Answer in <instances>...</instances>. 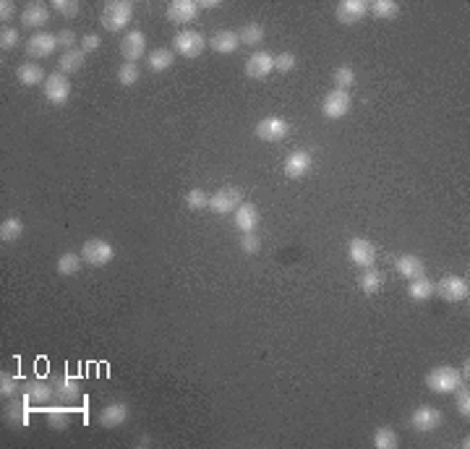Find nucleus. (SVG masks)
I'll use <instances>...</instances> for the list:
<instances>
[{
    "instance_id": "obj_16",
    "label": "nucleus",
    "mask_w": 470,
    "mask_h": 449,
    "mask_svg": "<svg viewBox=\"0 0 470 449\" xmlns=\"http://www.w3.org/2000/svg\"><path fill=\"white\" fill-rule=\"evenodd\" d=\"M167 21L170 24H191L196 16H199V6H196V0H173L170 6H167Z\"/></svg>"
},
{
    "instance_id": "obj_17",
    "label": "nucleus",
    "mask_w": 470,
    "mask_h": 449,
    "mask_svg": "<svg viewBox=\"0 0 470 449\" xmlns=\"http://www.w3.org/2000/svg\"><path fill=\"white\" fill-rule=\"evenodd\" d=\"M147 52V37L139 29H131L126 32V37L120 39V55L129 60V63H136L139 58H144Z\"/></svg>"
},
{
    "instance_id": "obj_2",
    "label": "nucleus",
    "mask_w": 470,
    "mask_h": 449,
    "mask_svg": "<svg viewBox=\"0 0 470 449\" xmlns=\"http://www.w3.org/2000/svg\"><path fill=\"white\" fill-rule=\"evenodd\" d=\"M462 381H465L462 374L452 366H436L426 374V387L434 392V394H449V392L460 390Z\"/></svg>"
},
{
    "instance_id": "obj_9",
    "label": "nucleus",
    "mask_w": 470,
    "mask_h": 449,
    "mask_svg": "<svg viewBox=\"0 0 470 449\" xmlns=\"http://www.w3.org/2000/svg\"><path fill=\"white\" fill-rule=\"evenodd\" d=\"M290 133V126H288V120L280 118V115H267V118H261L256 123V139L261 142H282L285 136Z\"/></svg>"
},
{
    "instance_id": "obj_27",
    "label": "nucleus",
    "mask_w": 470,
    "mask_h": 449,
    "mask_svg": "<svg viewBox=\"0 0 470 449\" xmlns=\"http://www.w3.org/2000/svg\"><path fill=\"white\" fill-rule=\"evenodd\" d=\"M382 285H384V272H382V269H376V267L364 269L361 277H358V287L364 290L366 296H376V293L382 290Z\"/></svg>"
},
{
    "instance_id": "obj_14",
    "label": "nucleus",
    "mask_w": 470,
    "mask_h": 449,
    "mask_svg": "<svg viewBox=\"0 0 470 449\" xmlns=\"http://www.w3.org/2000/svg\"><path fill=\"white\" fill-rule=\"evenodd\" d=\"M311 165H314L311 152L308 149H295V152L285 157V175L290 178V180H301L311 170Z\"/></svg>"
},
{
    "instance_id": "obj_12",
    "label": "nucleus",
    "mask_w": 470,
    "mask_h": 449,
    "mask_svg": "<svg viewBox=\"0 0 470 449\" xmlns=\"http://www.w3.org/2000/svg\"><path fill=\"white\" fill-rule=\"evenodd\" d=\"M58 50V37L50 32H37L26 39V55L29 58H50Z\"/></svg>"
},
{
    "instance_id": "obj_30",
    "label": "nucleus",
    "mask_w": 470,
    "mask_h": 449,
    "mask_svg": "<svg viewBox=\"0 0 470 449\" xmlns=\"http://www.w3.org/2000/svg\"><path fill=\"white\" fill-rule=\"evenodd\" d=\"M24 236V222L21 217H6L0 222V240L3 243H16Z\"/></svg>"
},
{
    "instance_id": "obj_38",
    "label": "nucleus",
    "mask_w": 470,
    "mask_h": 449,
    "mask_svg": "<svg viewBox=\"0 0 470 449\" xmlns=\"http://www.w3.org/2000/svg\"><path fill=\"white\" fill-rule=\"evenodd\" d=\"M0 394H3V400H11V397L24 394V392L19 390V379L3 371V374H0Z\"/></svg>"
},
{
    "instance_id": "obj_19",
    "label": "nucleus",
    "mask_w": 470,
    "mask_h": 449,
    "mask_svg": "<svg viewBox=\"0 0 470 449\" xmlns=\"http://www.w3.org/2000/svg\"><path fill=\"white\" fill-rule=\"evenodd\" d=\"M53 390H55V402H60V405H68L70 408V405H76V402L82 400V387H79L76 379H68V376L55 379Z\"/></svg>"
},
{
    "instance_id": "obj_23",
    "label": "nucleus",
    "mask_w": 470,
    "mask_h": 449,
    "mask_svg": "<svg viewBox=\"0 0 470 449\" xmlns=\"http://www.w3.org/2000/svg\"><path fill=\"white\" fill-rule=\"evenodd\" d=\"M395 269L397 274H402L405 280H415V277H423L426 274V267H423V259L415 256V254H402L395 259Z\"/></svg>"
},
{
    "instance_id": "obj_18",
    "label": "nucleus",
    "mask_w": 470,
    "mask_h": 449,
    "mask_svg": "<svg viewBox=\"0 0 470 449\" xmlns=\"http://www.w3.org/2000/svg\"><path fill=\"white\" fill-rule=\"evenodd\" d=\"M19 19H21L24 29H42L50 21V8H47L45 3L35 0V3H26V8L21 11Z\"/></svg>"
},
{
    "instance_id": "obj_49",
    "label": "nucleus",
    "mask_w": 470,
    "mask_h": 449,
    "mask_svg": "<svg viewBox=\"0 0 470 449\" xmlns=\"http://www.w3.org/2000/svg\"><path fill=\"white\" fill-rule=\"evenodd\" d=\"M196 6H199V11H214V8H220V0H196Z\"/></svg>"
},
{
    "instance_id": "obj_20",
    "label": "nucleus",
    "mask_w": 470,
    "mask_h": 449,
    "mask_svg": "<svg viewBox=\"0 0 470 449\" xmlns=\"http://www.w3.org/2000/svg\"><path fill=\"white\" fill-rule=\"evenodd\" d=\"M97 421H100L102 428H118V426H123L129 421V405L126 402H110L100 410Z\"/></svg>"
},
{
    "instance_id": "obj_29",
    "label": "nucleus",
    "mask_w": 470,
    "mask_h": 449,
    "mask_svg": "<svg viewBox=\"0 0 470 449\" xmlns=\"http://www.w3.org/2000/svg\"><path fill=\"white\" fill-rule=\"evenodd\" d=\"M436 293V285L423 274V277H415V280H411V285H408V296L413 298V300H429V298Z\"/></svg>"
},
{
    "instance_id": "obj_10",
    "label": "nucleus",
    "mask_w": 470,
    "mask_h": 449,
    "mask_svg": "<svg viewBox=\"0 0 470 449\" xmlns=\"http://www.w3.org/2000/svg\"><path fill=\"white\" fill-rule=\"evenodd\" d=\"M350 102H352L350 92L332 89V92L324 97V102H321V113H324V118H329V120H340L350 113Z\"/></svg>"
},
{
    "instance_id": "obj_28",
    "label": "nucleus",
    "mask_w": 470,
    "mask_h": 449,
    "mask_svg": "<svg viewBox=\"0 0 470 449\" xmlns=\"http://www.w3.org/2000/svg\"><path fill=\"white\" fill-rule=\"evenodd\" d=\"M84 60H86V55L82 52V48L68 50V52H63V55L58 58V71L66 73V76H70V73L82 71Z\"/></svg>"
},
{
    "instance_id": "obj_47",
    "label": "nucleus",
    "mask_w": 470,
    "mask_h": 449,
    "mask_svg": "<svg viewBox=\"0 0 470 449\" xmlns=\"http://www.w3.org/2000/svg\"><path fill=\"white\" fill-rule=\"evenodd\" d=\"M58 48L63 50V52H68V50L76 48V32H70V29H63V32H58Z\"/></svg>"
},
{
    "instance_id": "obj_31",
    "label": "nucleus",
    "mask_w": 470,
    "mask_h": 449,
    "mask_svg": "<svg viewBox=\"0 0 470 449\" xmlns=\"http://www.w3.org/2000/svg\"><path fill=\"white\" fill-rule=\"evenodd\" d=\"M82 264H84L82 254L66 251V254H60V256H58V264H55V269H58V274H63V277H70V274H79Z\"/></svg>"
},
{
    "instance_id": "obj_39",
    "label": "nucleus",
    "mask_w": 470,
    "mask_h": 449,
    "mask_svg": "<svg viewBox=\"0 0 470 449\" xmlns=\"http://www.w3.org/2000/svg\"><path fill=\"white\" fill-rule=\"evenodd\" d=\"M50 8L58 11L60 16H66V19H76V16L82 13V3H79V0H53Z\"/></svg>"
},
{
    "instance_id": "obj_1",
    "label": "nucleus",
    "mask_w": 470,
    "mask_h": 449,
    "mask_svg": "<svg viewBox=\"0 0 470 449\" xmlns=\"http://www.w3.org/2000/svg\"><path fill=\"white\" fill-rule=\"evenodd\" d=\"M131 19H133V3H129V0H110L102 8L100 24L110 35H120V32H126Z\"/></svg>"
},
{
    "instance_id": "obj_35",
    "label": "nucleus",
    "mask_w": 470,
    "mask_h": 449,
    "mask_svg": "<svg viewBox=\"0 0 470 449\" xmlns=\"http://www.w3.org/2000/svg\"><path fill=\"white\" fill-rule=\"evenodd\" d=\"M368 11L374 13L376 19L389 21L400 13V3H395V0H374V3H368Z\"/></svg>"
},
{
    "instance_id": "obj_37",
    "label": "nucleus",
    "mask_w": 470,
    "mask_h": 449,
    "mask_svg": "<svg viewBox=\"0 0 470 449\" xmlns=\"http://www.w3.org/2000/svg\"><path fill=\"white\" fill-rule=\"evenodd\" d=\"M332 84H335V89H340V92H350V86L355 84V71H352L350 66L335 68V73H332Z\"/></svg>"
},
{
    "instance_id": "obj_48",
    "label": "nucleus",
    "mask_w": 470,
    "mask_h": 449,
    "mask_svg": "<svg viewBox=\"0 0 470 449\" xmlns=\"http://www.w3.org/2000/svg\"><path fill=\"white\" fill-rule=\"evenodd\" d=\"M11 19H16V3L13 0H3L0 3V21H3V26L8 24Z\"/></svg>"
},
{
    "instance_id": "obj_25",
    "label": "nucleus",
    "mask_w": 470,
    "mask_h": 449,
    "mask_svg": "<svg viewBox=\"0 0 470 449\" xmlns=\"http://www.w3.org/2000/svg\"><path fill=\"white\" fill-rule=\"evenodd\" d=\"M16 79H19L21 86H37V84H45L47 73L39 63H21L16 68Z\"/></svg>"
},
{
    "instance_id": "obj_26",
    "label": "nucleus",
    "mask_w": 470,
    "mask_h": 449,
    "mask_svg": "<svg viewBox=\"0 0 470 449\" xmlns=\"http://www.w3.org/2000/svg\"><path fill=\"white\" fill-rule=\"evenodd\" d=\"M173 63H176V52H173V50L157 48L149 52L147 68H149V73H164L167 68H173Z\"/></svg>"
},
{
    "instance_id": "obj_4",
    "label": "nucleus",
    "mask_w": 470,
    "mask_h": 449,
    "mask_svg": "<svg viewBox=\"0 0 470 449\" xmlns=\"http://www.w3.org/2000/svg\"><path fill=\"white\" fill-rule=\"evenodd\" d=\"M444 423V413L434 405H418L411 413V428L415 434H434Z\"/></svg>"
},
{
    "instance_id": "obj_21",
    "label": "nucleus",
    "mask_w": 470,
    "mask_h": 449,
    "mask_svg": "<svg viewBox=\"0 0 470 449\" xmlns=\"http://www.w3.org/2000/svg\"><path fill=\"white\" fill-rule=\"evenodd\" d=\"M209 48H212V52H217V55H233L235 50L241 48L238 32H233V29H220V32H214V35L209 37Z\"/></svg>"
},
{
    "instance_id": "obj_46",
    "label": "nucleus",
    "mask_w": 470,
    "mask_h": 449,
    "mask_svg": "<svg viewBox=\"0 0 470 449\" xmlns=\"http://www.w3.org/2000/svg\"><path fill=\"white\" fill-rule=\"evenodd\" d=\"M79 48H82L84 55H92V52H97V50L102 48V37L89 32V35L82 37V45H79Z\"/></svg>"
},
{
    "instance_id": "obj_41",
    "label": "nucleus",
    "mask_w": 470,
    "mask_h": 449,
    "mask_svg": "<svg viewBox=\"0 0 470 449\" xmlns=\"http://www.w3.org/2000/svg\"><path fill=\"white\" fill-rule=\"evenodd\" d=\"M186 207H188V209H194V212L207 209V207H209V196H207V193H204L201 189H191L186 193Z\"/></svg>"
},
{
    "instance_id": "obj_15",
    "label": "nucleus",
    "mask_w": 470,
    "mask_h": 449,
    "mask_svg": "<svg viewBox=\"0 0 470 449\" xmlns=\"http://www.w3.org/2000/svg\"><path fill=\"white\" fill-rule=\"evenodd\" d=\"M366 16H368V3L366 0H342L337 6V21L345 26L361 24Z\"/></svg>"
},
{
    "instance_id": "obj_40",
    "label": "nucleus",
    "mask_w": 470,
    "mask_h": 449,
    "mask_svg": "<svg viewBox=\"0 0 470 449\" xmlns=\"http://www.w3.org/2000/svg\"><path fill=\"white\" fill-rule=\"evenodd\" d=\"M139 76H141L139 66H136V63H129V60L118 68V82L123 84V86H133V84L139 82Z\"/></svg>"
},
{
    "instance_id": "obj_11",
    "label": "nucleus",
    "mask_w": 470,
    "mask_h": 449,
    "mask_svg": "<svg viewBox=\"0 0 470 449\" xmlns=\"http://www.w3.org/2000/svg\"><path fill=\"white\" fill-rule=\"evenodd\" d=\"M348 256L355 267H374L376 264V246L368 240V238H350V243H348Z\"/></svg>"
},
{
    "instance_id": "obj_7",
    "label": "nucleus",
    "mask_w": 470,
    "mask_h": 449,
    "mask_svg": "<svg viewBox=\"0 0 470 449\" xmlns=\"http://www.w3.org/2000/svg\"><path fill=\"white\" fill-rule=\"evenodd\" d=\"M42 92H45V99L50 102V105H66L70 97V79L66 76V73H50L45 79V84H42Z\"/></svg>"
},
{
    "instance_id": "obj_32",
    "label": "nucleus",
    "mask_w": 470,
    "mask_h": 449,
    "mask_svg": "<svg viewBox=\"0 0 470 449\" xmlns=\"http://www.w3.org/2000/svg\"><path fill=\"white\" fill-rule=\"evenodd\" d=\"M24 405H26V397H24V394H19V397H11V400H8V405H6V413H3L6 423H11V426L26 423V415H24Z\"/></svg>"
},
{
    "instance_id": "obj_22",
    "label": "nucleus",
    "mask_w": 470,
    "mask_h": 449,
    "mask_svg": "<svg viewBox=\"0 0 470 449\" xmlns=\"http://www.w3.org/2000/svg\"><path fill=\"white\" fill-rule=\"evenodd\" d=\"M258 220H261V214H258L256 204L241 201V207L235 209V227H238L241 233H256Z\"/></svg>"
},
{
    "instance_id": "obj_42",
    "label": "nucleus",
    "mask_w": 470,
    "mask_h": 449,
    "mask_svg": "<svg viewBox=\"0 0 470 449\" xmlns=\"http://www.w3.org/2000/svg\"><path fill=\"white\" fill-rule=\"evenodd\" d=\"M19 39H21V37H19V29H13V26H3V29H0V48H3V52L16 48Z\"/></svg>"
},
{
    "instance_id": "obj_34",
    "label": "nucleus",
    "mask_w": 470,
    "mask_h": 449,
    "mask_svg": "<svg viewBox=\"0 0 470 449\" xmlns=\"http://www.w3.org/2000/svg\"><path fill=\"white\" fill-rule=\"evenodd\" d=\"M400 439H397V431L392 428V426H379L374 431V447L376 449H397Z\"/></svg>"
},
{
    "instance_id": "obj_6",
    "label": "nucleus",
    "mask_w": 470,
    "mask_h": 449,
    "mask_svg": "<svg viewBox=\"0 0 470 449\" xmlns=\"http://www.w3.org/2000/svg\"><path fill=\"white\" fill-rule=\"evenodd\" d=\"M207 48V39L201 32H194V29H183V32H178L176 39H173V50H176L178 55H183V58H199L201 52Z\"/></svg>"
},
{
    "instance_id": "obj_24",
    "label": "nucleus",
    "mask_w": 470,
    "mask_h": 449,
    "mask_svg": "<svg viewBox=\"0 0 470 449\" xmlns=\"http://www.w3.org/2000/svg\"><path fill=\"white\" fill-rule=\"evenodd\" d=\"M24 397L32 405H50V402L55 400V390L50 384H45V381H26Z\"/></svg>"
},
{
    "instance_id": "obj_33",
    "label": "nucleus",
    "mask_w": 470,
    "mask_h": 449,
    "mask_svg": "<svg viewBox=\"0 0 470 449\" xmlns=\"http://www.w3.org/2000/svg\"><path fill=\"white\" fill-rule=\"evenodd\" d=\"M238 39H241V45H248V48H256L264 42V26L256 24V21H251V24L241 26V32H238Z\"/></svg>"
},
{
    "instance_id": "obj_36",
    "label": "nucleus",
    "mask_w": 470,
    "mask_h": 449,
    "mask_svg": "<svg viewBox=\"0 0 470 449\" xmlns=\"http://www.w3.org/2000/svg\"><path fill=\"white\" fill-rule=\"evenodd\" d=\"M47 423L50 428H55V431H66L70 426V413L68 408H47Z\"/></svg>"
},
{
    "instance_id": "obj_45",
    "label": "nucleus",
    "mask_w": 470,
    "mask_h": 449,
    "mask_svg": "<svg viewBox=\"0 0 470 449\" xmlns=\"http://www.w3.org/2000/svg\"><path fill=\"white\" fill-rule=\"evenodd\" d=\"M455 405H458V413L462 418H470V392L465 387L455 390Z\"/></svg>"
},
{
    "instance_id": "obj_3",
    "label": "nucleus",
    "mask_w": 470,
    "mask_h": 449,
    "mask_svg": "<svg viewBox=\"0 0 470 449\" xmlns=\"http://www.w3.org/2000/svg\"><path fill=\"white\" fill-rule=\"evenodd\" d=\"M82 259L89 267H107L110 261L115 259V249L105 238H89L82 246Z\"/></svg>"
},
{
    "instance_id": "obj_13",
    "label": "nucleus",
    "mask_w": 470,
    "mask_h": 449,
    "mask_svg": "<svg viewBox=\"0 0 470 449\" xmlns=\"http://www.w3.org/2000/svg\"><path fill=\"white\" fill-rule=\"evenodd\" d=\"M243 71H246L248 79H267L274 71V55L267 50H256L254 55H248Z\"/></svg>"
},
{
    "instance_id": "obj_44",
    "label": "nucleus",
    "mask_w": 470,
    "mask_h": 449,
    "mask_svg": "<svg viewBox=\"0 0 470 449\" xmlns=\"http://www.w3.org/2000/svg\"><path fill=\"white\" fill-rule=\"evenodd\" d=\"M241 251L243 254H258L261 251V240L256 233H241Z\"/></svg>"
},
{
    "instance_id": "obj_43",
    "label": "nucleus",
    "mask_w": 470,
    "mask_h": 449,
    "mask_svg": "<svg viewBox=\"0 0 470 449\" xmlns=\"http://www.w3.org/2000/svg\"><path fill=\"white\" fill-rule=\"evenodd\" d=\"M295 66H298V58H295L293 52H280V55H274V71L290 73Z\"/></svg>"
},
{
    "instance_id": "obj_5",
    "label": "nucleus",
    "mask_w": 470,
    "mask_h": 449,
    "mask_svg": "<svg viewBox=\"0 0 470 449\" xmlns=\"http://www.w3.org/2000/svg\"><path fill=\"white\" fill-rule=\"evenodd\" d=\"M436 293L444 298L446 303H462V300H468L470 296V285L465 277H460V274H446L442 277L439 283H436Z\"/></svg>"
},
{
    "instance_id": "obj_8",
    "label": "nucleus",
    "mask_w": 470,
    "mask_h": 449,
    "mask_svg": "<svg viewBox=\"0 0 470 449\" xmlns=\"http://www.w3.org/2000/svg\"><path fill=\"white\" fill-rule=\"evenodd\" d=\"M238 207H241V191L235 186H223L209 196V209L214 214H220V217L233 214Z\"/></svg>"
}]
</instances>
